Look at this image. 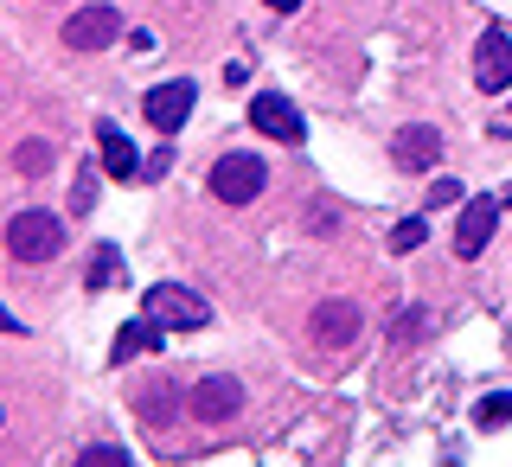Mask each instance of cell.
I'll return each mask as SVG.
<instances>
[{
    "label": "cell",
    "instance_id": "1",
    "mask_svg": "<svg viewBox=\"0 0 512 467\" xmlns=\"http://www.w3.org/2000/svg\"><path fill=\"white\" fill-rule=\"evenodd\" d=\"M7 250L20 256V263H52V256L64 250V224L52 212H20L7 224Z\"/></svg>",
    "mask_w": 512,
    "mask_h": 467
},
{
    "label": "cell",
    "instance_id": "2",
    "mask_svg": "<svg viewBox=\"0 0 512 467\" xmlns=\"http://www.w3.org/2000/svg\"><path fill=\"white\" fill-rule=\"evenodd\" d=\"M141 314H154L167 333H199L205 320H212V308H205L192 288H180V282H154V295H148V308Z\"/></svg>",
    "mask_w": 512,
    "mask_h": 467
},
{
    "label": "cell",
    "instance_id": "3",
    "mask_svg": "<svg viewBox=\"0 0 512 467\" xmlns=\"http://www.w3.org/2000/svg\"><path fill=\"white\" fill-rule=\"evenodd\" d=\"M263 186H269V173L256 154H224L212 167V199H224V205H250Z\"/></svg>",
    "mask_w": 512,
    "mask_h": 467
},
{
    "label": "cell",
    "instance_id": "4",
    "mask_svg": "<svg viewBox=\"0 0 512 467\" xmlns=\"http://www.w3.org/2000/svg\"><path fill=\"white\" fill-rule=\"evenodd\" d=\"M116 39H122V13L103 7V0H96V7H77L71 20H64V45H71V52H103V45H116Z\"/></svg>",
    "mask_w": 512,
    "mask_h": 467
},
{
    "label": "cell",
    "instance_id": "5",
    "mask_svg": "<svg viewBox=\"0 0 512 467\" xmlns=\"http://www.w3.org/2000/svg\"><path fill=\"white\" fill-rule=\"evenodd\" d=\"M250 122H256V135H269V141H308V122H301V109L288 103V96L276 90H263V96H250Z\"/></svg>",
    "mask_w": 512,
    "mask_h": 467
},
{
    "label": "cell",
    "instance_id": "6",
    "mask_svg": "<svg viewBox=\"0 0 512 467\" xmlns=\"http://www.w3.org/2000/svg\"><path fill=\"white\" fill-rule=\"evenodd\" d=\"M186 410L199 416L205 429H218V423H231V416L244 410V384H237V378H205V384H192Z\"/></svg>",
    "mask_w": 512,
    "mask_h": 467
},
{
    "label": "cell",
    "instance_id": "7",
    "mask_svg": "<svg viewBox=\"0 0 512 467\" xmlns=\"http://www.w3.org/2000/svg\"><path fill=\"white\" fill-rule=\"evenodd\" d=\"M474 84L480 90H512V32L487 26L474 45Z\"/></svg>",
    "mask_w": 512,
    "mask_h": 467
},
{
    "label": "cell",
    "instance_id": "8",
    "mask_svg": "<svg viewBox=\"0 0 512 467\" xmlns=\"http://www.w3.org/2000/svg\"><path fill=\"white\" fill-rule=\"evenodd\" d=\"M359 327H365L359 301H320V308L308 314V340H320V346H352Z\"/></svg>",
    "mask_w": 512,
    "mask_h": 467
},
{
    "label": "cell",
    "instance_id": "9",
    "mask_svg": "<svg viewBox=\"0 0 512 467\" xmlns=\"http://www.w3.org/2000/svg\"><path fill=\"white\" fill-rule=\"evenodd\" d=\"M192 103H199V90L186 84V77H173V84H160V90H148V122L160 128V135H173V128H186V116H192Z\"/></svg>",
    "mask_w": 512,
    "mask_h": 467
},
{
    "label": "cell",
    "instance_id": "10",
    "mask_svg": "<svg viewBox=\"0 0 512 467\" xmlns=\"http://www.w3.org/2000/svg\"><path fill=\"white\" fill-rule=\"evenodd\" d=\"M493 224H500V199H468L455 224V256H480L493 244Z\"/></svg>",
    "mask_w": 512,
    "mask_h": 467
},
{
    "label": "cell",
    "instance_id": "11",
    "mask_svg": "<svg viewBox=\"0 0 512 467\" xmlns=\"http://www.w3.org/2000/svg\"><path fill=\"white\" fill-rule=\"evenodd\" d=\"M96 160H103L109 180H135V173H141V160H135V148H128V135H122L116 122L96 128Z\"/></svg>",
    "mask_w": 512,
    "mask_h": 467
},
{
    "label": "cell",
    "instance_id": "12",
    "mask_svg": "<svg viewBox=\"0 0 512 467\" xmlns=\"http://www.w3.org/2000/svg\"><path fill=\"white\" fill-rule=\"evenodd\" d=\"M391 154H397V167L429 173V167L442 160V135H436V128H404V135L391 141Z\"/></svg>",
    "mask_w": 512,
    "mask_h": 467
},
{
    "label": "cell",
    "instance_id": "13",
    "mask_svg": "<svg viewBox=\"0 0 512 467\" xmlns=\"http://www.w3.org/2000/svg\"><path fill=\"white\" fill-rule=\"evenodd\" d=\"M160 333H167V327H160L154 314L128 320V327L116 333V346H109V359H116V365H128V359H141V352H160Z\"/></svg>",
    "mask_w": 512,
    "mask_h": 467
},
{
    "label": "cell",
    "instance_id": "14",
    "mask_svg": "<svg viewBox=\"0 0 512 467\" xmlns=\"http://www.w3.org/2000/svg\"><path fill=\"white\" fill-rule=\"evenodd\" d=\"M135 416H141L148 429H167V423H173V384H167V378L141 384V391H135Z\"/></svg>",
    "mask_w": 512,
    "mask_h": 467
},
{
    "label": "cell",
    "instance_id": "15",
    "mask_svg": "<svg viewBox=\"0 0 512 467\" xmlns=\"http://www.w3.org/2000/svg\"><path fill=\"white\" fill-rule=\"evenodd\" d=\"M474 423H480V429H506V423H512V397H506V391H493V397H480V410H474Z\"/></svg>",
    "mask_w": 512,
    "mask_h": 467
},
{
    "label": "cell",
    "instance_id": "16",
    "mask_svg": "<svg viewBox=\"0 0 512 467\" xmlns=\"http://www.w3.org/2000/svg\"><path fill=\"white\" fill-rule=\"evenodd\" d=\"M13 167H20L26 180H39V173L52 167V148H45V141H20V154H13Z\"/></svg>",
    "mask_w": 512,
    "mask_h": 467
},
{
    "label": "cell",
    "instance_id": "17",
    "mask_svg": "<svg viewBox=\"0 0 512 467\" xmlns=\"http://www.w3.org/2000/svg\"><path fill=\"white\" fill-rule=\"evenodd\" d=\"M116 282H122V256L103 244V250H96V263H90V288H116Z\"/></svg>",
    "mask_w": 512,
    "mask_h": 467
},
{
    "label": "cell",
    "instance_id": "18",
    "mask_svg": "<svg viewBox=\"0 0 512 467\" xmlns=\"http://www.w3.org/2000/svg\"><path fill=\"white\" fill-rule=\"evenodd\" d=\"M423 237H429V224H423V218H404V224L391 231V250H404V256H410L416 244H423Z\"/></svg>",
    "mask_w": 512,
    "mask_h": 467
},
{
    "label": "cell",
    "instance_id": "19",
    "mask_svg": "<svg viewBox=\"0 0 512 467\" xmlns=\"http://www.w3.org/2000/svg\"><path fill=\"white\" fill-rule=\"evenodd\" d=\"M90 205H96V167H84L71 186V212H90Z\"/></svg>",
    "mask_w": 512,
    "mask_h": 467
},
{
    "label": "cell",
    "instance_id": "20",
    "mask_svg": "<svg viewBox=\"0 0 512 467\" xmlns=\"http://www.w3.org/2000/svg\"><path fill=\"white\" fill-rule=\"evenodd\" d=\"M77 467H128V455H122V448H84Z\"/></svg>",
    "mask_w": 512,
    "mask_h": 467
},
{
    "label": "cell",
    "instance_id": "21",
    "mask_svg": "<svg viewBox=\"0 0 512 467\" xmlns=\"http://www.w3.org/2000/svg\"><path fill=\"white\" fill-rule=\"evenodd\" d=\"M423 333H429V320H423V314H404V320L391 327V340H397V346H410V340H423Z\"/></svg>",
    "mask_w": 512,
    "mask_h": 467
},
{
    "label": "cell",
    "instance_id": "22",
    "mask_svg": "<svg viewBox=\"0 0 512 467\" xmlns=\"http://www.w3.org/2000/svg\"><path fill=\"white\" fill-rule=\"evenodd\" d=\"M429 205H461V180H436V192H429Z\"/></svg>",
    "mask_w": 512,
    "mask_h": 467
},
{
    "label": "cell",
    "instance_id": "23",
    "mask_svg": "<svg viewBox=\"0 0 512 467\" xmlns=\"http://www.w3.org/2000/svg\"><path fill=\"white\" fill-rule=\"evenodd\" d=\"M263 7H269V13H295L301 0H263Z\"/></svg>",
    "mask_w": 512,
    "mask_h": 467
},
{
    "label": "cell",
    "instance_id": "24",
    "mask_svg": "<svg viewBox=\"0 0 512 467\" xmlns=\"http://www.w3.org/2000/svg\"><path fill=\"white\" fill-rule=\"evenodd\" d=\"M0 333H20V320H13L7 308H0Z\"/></svg>",
    "mask_w": 512,
    "mask_h": 467
}]
</instances>
